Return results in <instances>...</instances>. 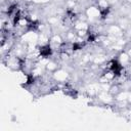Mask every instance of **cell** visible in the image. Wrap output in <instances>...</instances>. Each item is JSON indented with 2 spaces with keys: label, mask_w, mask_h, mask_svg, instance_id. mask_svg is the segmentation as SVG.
I'll return each instance as SVG.
<instances>
[{
  "label": "cell",
  "mask_w": 131,
  "mask_h": 131,
  "mask_svg": "<svg viewBox=\"0 0 131 131\" xmlns=\"http://www.w3.org/2000/svg\"><path fill=\"white\" fill-rule=\"evenodd\" d=\"M38 51H39L40 56H42V57H48L52 53V47H51V45L49 43H46V44L41 45L39 47V50Z\"/></svg>",
  "instance_id": "cell-1"
}]
</instances>
